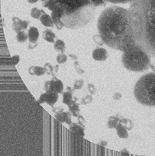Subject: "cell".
<instances>
[{"mask_svg":"<svg viewBox=\"0 0 155 156\" xmlns=\"http://www.w3.org/2000/svg\"><path fill=\"white\" fill-rule=\"evenodd\" d=\"M98 29L104 44L113 49L123 52L136 44L129 9L106 8L99 17Z\"/></svg>","mask_w":155,"mask_h":156,"instance_id":"1","label":"cell"},{"mask_svg":"<svg viewBox=\"0 0 155 156\" xmlns=\"http://www.w3.org/2000/svg\"><path fill=\"white\" fill-rule=\"evenodd\" d=\"M129 11L136 44L155 59V0H133Z\"/></svg>","mask_w":155,"mask_h":156,"instance_id":"2","label":"cell"},{"mask_svg":"<svg viewBox=\"0 0 155 156\" xmlns=\"http://www.w3.org/2000/svg\"><path fill=\"white\" fill-rule=\"evenodd\" d=\"M64 5L65 14L61 18L65 27L78 29L89 24L95 16V6L90 0H57Z\"/></svg>","mask_w":155,"mask_h":156,"instance_id":"3","label":"cell"},{"mask_svg":"<svg viewBox=\"0 0 155 156\" xmlns=\"http://www.w3.org/2000/svg\"><path fill=\"white\" fill-rule=\"evenodd\" d=\"M122 62L124 67L135 72L147 70L151 65V56L137 44L123 52Z\"/></svg>","mask_w":155,"mask_h":156,"instance_id":"4","label":"cell"},{"mask_svg":"<svg viewBox=\"0 0 155 156\" xmlns=\"http://www.w3.org/2000/svg\"><path fill=\"white\" fill-rule=\"evenodd\" d=\"M134 96L142 105L155 106V73L142 76L134 87Z\"/></svg>","mask_w":155,"mask_h":156,"instance_id":"5","label":"cell"},{"mask_svg":"<svg viewBox=\"0 0 155 156\" xmlns=\"http://www.w3.org/2000/svg\"><path fill=\"white\" fill-rule=\"evenodd\" d=\"M65 14V8L64 5L60 3H57L54 9L52 11L51 17L54 24L58 30H61L65 26V24L61 21V18Z\"/></svg>","mask_w":155,"mask_h":156,"instance_id":"6","label":"cell"},{"mask_svg":"<svg viewBox=\"0 0 155 156\" xmlns=\"http://www.w3.org/2000/svg\"><path fill=\"white\" fill-rule=\"evenodd\" d=\"M46 92H57L58 94H63L64 85L62 81L56 76H53L51 80L46 81L44 84Z\"/></svg>","mask_w":155,"mask_h":156,"instance_id":"7","label":"cell"},{"mask_svg":"<svg viewBox=\"0 0 155 156\" xmlns=\"http://www.w3.org/2000/svg\"><path fill=\"white\" fill-rule=\"evenodd\" d=\"M53 112L55 114V118L57 119L60 122H66L68 125L72 123L71 121V113L68 112H64L63 108H53Z\"/></svg>","mask_w":155,"mask_h":156,"instance_id":"8","label":"cell"},{"mask_svg":"<svg viewBox=\"0 0 155 156\" xmlns=\"http://www.w3.org/2000/svg\"><path fill=\"white\" fill-rule=\"evenodd\" d=\"M12 29L15 33H18L22 30H26L29 24H30L29 21H24L17 17L13 16L12 18Z\"/></svg>","mask_w":155,"mask_h":156,"instance_id":"9","label":"cell"},{"mask_svg":"<svg viewBox=\"0 0 155 156\" xmlns=\"http://www.w3.org/2000/svg\"><path fill=\"white\" fill-rule=\"evenodd\" d=\"M108 57V52L104 48H97L92 52V58L96 61H105Z\"/></svg>","mask_w":155,"mask_h":156,"instance_id":"10","label":"cell"},{"mask_svg":"<svg viewBox=\"0 0 155 156\" xmlns=\"http://www.w3.org/2000/svg\"><path fill=\"white\" fill-rule=\"evenodd\" d=\"M45 102L53 108V105L57 102L58 100V93L57 92H46L43 93Z\"/></svg>","mask_w":155,"mask_h":156,"instance_id":"11","label":"cell"},{"mask_svg":"<svg viewBox=\"0 0 155 156\" xmlns=\"http://www.w3.org/2000/svg\"><path fill=\"white\" fill-rule=\"evenodd\" d=\"M78 100V98H77L76 97H73V100L68 105L69 111L71 113L72 115L74 117H76V118L78 117L80 112V104L77 103Z\"/></svg>","mask_w":155,"mask_h":156,"instance_id":"12","label":"cell"},{"mask_svg":"<svg viewBox=\"0 0 155 156\" xmlns=\"http://www.w3.org/2000/svg\"><path fill=\"white\" fill-rule=\"evenodd\" d=\"M70 129L76 134L77 136H78L81 137H84L85 136L84 133V128L81 126L80 124L76 122H72L70 125H69Z\"/></svg>","mask_w":155,"mask_h":156,"instance_id":"13","label":"cell"},{"mask_svg":"<svg viewBox=\"0 0 155 156\" xmlns=\"http://www.w3.org/2000/svg\"><path fill=\"white\" fill-rule=\"evenodd\" d=\"M28 36L29 42H37L38 39L39 37V33L38 29L36 27L31 26L28 30Z\"/></svg>","mask_w":155,"mask_h":156,"instance_id":"14","label":"cell"},{"mask_svg":"<svg viewBox=\"0 0 155 156\" xmlns=\"http://www.w3.org/2000/svg\"><path fill=\"white\" fill-rule=\"evenodd\" d=\"M123 117L120 115H116L115 116H112L108 118L107 122V127L109 129H115L119 123L120 122L121 119Z\"/></svg>","mask_w":155,"mask_h":156,"instance_id":"15","label":"cell"},{"mask_svg":"<svg viewBox=\"0 0 155 156\" xmlns=\"http://www.w3.org/2000/svg\"><path fill=\"white\" fill-rule=\"evenodd\" d=\"M29 73L31 75L40 76L46 73V70L44 67L39 66H31L29 68Z\"/></svg>","mask_w":155,"mask_h":156,"instance_id":"16","label":"cell"},{"mask_svg":"<svg viewBox=\"0 0 155 156\" xmlns=\"http://www.w3.org/2000/svg\"><path fill=\"white\" fill-rule=\"evenodd\" d=\"M44 68L46 70V73L49 75H52V77L55 76L59 69V66H52L50 63H45L44 64Z\"/></svg>","mask_w":155,"mask_h":156,"instance_id":"17","label":"cell"},{"mask_svg":"<svg viewBox=\"0 0 155 156\" xmlns=\"http://www.w3.org/2000/svg\"><path fill=\"white\" fill-rule=\"evenodd\" d=\"M40 21L41 23L45 27H54V23L52 21V17L47 14L45 13L42 14L41 18H40Z\"/></svg>","mask_w":155,"mask_h":156,"instance_id":"18","label":"cell"},{"mask_svg":"<svg viewBox=\"0 0 155 156\" xmlns=\"http://www.w3.org/2000/svg\"><path fill=\"white\" fill-rule=\"evenodd\" d=\"M42 37L46 41H47L50 43H55V38H57L56 34L53 33L50 29L45 30L42 33Z\"/></svg>","mask_w":155,"mask_h":156,"instance_id":"19","label":"cell"},{"mask_svg":"<svg viewBox=\"0 0 155 156\" xmlns=\"http://www.w3.org/2000/svg\"><path fill=\"white\" fill-rule=\"evenodd\" d=\"M115 129L117 131V134L119 137L122 139H127L129 137L128 130L122 125V124L120 122L119 123Z\"/></svg>","mask_w":155,"mask_h":156,"instance_id":"20","label":"cell"},{"mask_svg":"<svg viewBox=\"0 0 155 156\" xmlns=\"http://www.w3.org/2000/svg\"><path fill=\"white\" fill-rule=\"evenodd\" d=\"M54 49L57 52L64 54L65 51V43L64 41L58 39L54 43Z\"/></svg>","mask_w":155,"mask_h":156,"instance_id":"21","label":"cell"},{"mask_svg":"<svg viewBox=\"0 0 155 156\" xmlns=\"http://www.w3.org/2000/svg\"><path fill=\"white\" fill-rule=\"evenodd\" d=\"M45 11L42 9H39L37 8H33L32 9H31L30 11V15L33 18L37 19V20H40L41 18L42 15L45 14Z\"/></svg>","mask_w":155,"mask_h":156,"instance_id":"22","label":"cell"},{"mask_svg":"<svg viewBox=\"0 0 155 156\" xmlns=\"http://www.w3.org/2000/svg\"><path fill=\"white\" fill-rule=\"evenodd\" d=\"M28 38H29L28 33L26 32L25 30H22L21 31H20V32L17 33L16 40L18 41V42L20 43L25 42Z\"/></svg>","mask_w":155,"mask_h":156,"instance_id":"23","label":"cell"},{"mask_svg":"<svg viewBox=\"0 0 155 156\" xmlns=\"http://www.w3.org/2000/svg\"><path fill=\"white\" fill-rule=\"evenodd\" d=\"M62 95H63V103L68 106L73 100V94L70 92L67 91L65 92H64Z\"/></svg>","mask_w":155,"mask_h":156,"instance_id":"24","label":"cell"},{"mask_svg":"<svg viewBox=\"0 0 155 156\" xmlns=\"http://www.w3.org/2000/svg\"><path fill=\"white\" fill-rule=\"evenodd\" d=\"M120 122L122 124V125L125 127L128 131H130L132 129L133 125L132 121L127 118H122L120 120Z\"/></svg>","mask_w":155,"mask_h":156,"instance_id":"25","label":"cell"},{"mask_svg":"<svg viewBox=\"0 0 155 156\" xmlns=\"http://www.w3.org/2000/svg\"><path fill=\"white\" fill-rule=\"evenodd\" d=\"M57 5V0H48V1L42 2V6L44 8H48L50 11H53Z\"/></svg>","mask_w":155,"mask_h":156,"instance_id":"26","label":"cell"},{"mask_svg":"<svg viewBox=\"0 0 155 156\" xmlns=\"http://www.w3.org/2000/svg\"><path fill=\"white\" fill-rule=\"evenodd\" d=\"M67 61V55L62 54V53H60L57 57V63L59 64H64Z\"/></svg>","mask_w":155,"mask_h":156,"instance_id":"27","label":"cell"},{"mask_svg":"<svg viewBox=\"0 0 155 156\" xmlns=\"http://www.w3.org/2000/svg\"><path fill=\"white\" fill-rule=\"evenodd\" d=\"M84 84V82L83 79H80V80H76L73 84V88L74 89L76 90H80L83 88V85Z\"/></svg>","mask_w":155,"mask_h":156,"instance_id":"28","label":"cell"},{"mask_svg":"<svg viewBox=\"0 0 155 156\" xmlns=\"http://www.w3.org/2000/svg\"><path fill=\"white\" fill-rule=\"evenodd\" d=\"M74 68L76 72L78 73L81 75V74H84L85 73L84 70L81 67V66H80V65L79 64V62H78L77 60H75L74 62Z\"/></svg>","mask_w":155,"mask_h":156,"instance_id":"29","label":"cell"},{"mask_svg":"<svg viewBox=\"0 0 155 156\" xmlns=\"http://www.w3.org/2000/svg\"><path fill=\"white\" fill-rule=\"evenodd\" d=\"M91 2L96 6H104L106 5L107 2L105 0H90Z\"/></svg>","mask_w":155,"mask_h":156,"instance_id":"30","label":"cell"},{"mask_svg":"<svg viewBox=\"0 0 155 156\" xmlns=\"http://www.w3.org/2000/svg\"><path fill=\"white\" fill-rule=\"evenodd\" d=\"M106 2L111 3L114 4H118V3H132L133 0H105Z\"/></svg>","mask_w":155,"mask_h":156,"instance_id":"31","label":"cell"},{"mask_svg":"<svg viewBox=\"0 0 155 156\" xmlns=\"http://www.w3.org/2000/svg\"><path fill=\"white\" fill-rule=\"evenodd\" d=\"M92 100H93V98L91 95H87L86 97L82 98V100L81 101V105H85L91 103L92 101Z\"/></svg>","mask_w":155,"mask_h":156,"instance_id":"32","label":"cell"},{"mask_svg":"<svg viewBox=\"0 0 155 156\" xmlns=\"http://www.w3.org/2000/svg\"><path fill=\"white\" fill-rule=\"evenodd\" d=\"M92 39L96 43H97L99 45L101 46L104 44L102 37H101V36L99 34V35H95L94 36L92 37Z\"/></svg>","mask_w":155,"mask_h":156,"instance_id":"33","label":"cell"},{"mask_svg":"<svg viewBox=\"0 0 155 156\" xmlns=\"http://www.w3.org/2000/svg\"><path fill=\"white\" fill-rule=\"evenodd\" d=\"M88 89L89 92L91 93V95H94L96 92V90L95 85L92 83L88 84Z\"/></svg>","mask_w":155,"mask_h":156,"instance_id":"34","label":"cell"},{"mask_svg":"<svg viewBox=\"0 0 155 156\" xmlns=\"http://www.w3.org/2000/svg\"><path fill=\"white\" fill-rule=\"evenodd\" d=\"M78 124H80L81 126L85 128V124H86V120L82 115H79L78 117Z\"/></svg>","mask_w":155,"mask_h":156,"instance_id":"35","label":"cell"},{"mask_svg":"<svg viewBox=\"0 0 155 156\" xmlns=\"http://www.w3.org/2000/svg\"><path fill=\"white\" fill-rule=\"evenodd\" d=\"M12 61L14 62V64L17 65L19 63V62L20 60V57L18 55H14V56L12 57Z\"/></svg>","mask_w":155,"mask_h":156,"instance_id":"36","label":"cell"},{"mask_svg":"<svg viewBox=\"0 0 155 156\" xmlns=\"http://www.w3.org/2000/svg\"><path fill=\"white\" fill-rule=\"evenodd\" d=\"M122 94L120 93H119V92H117L115 93V94L113 95V99L114 100H115V101H119L120 100H121L122 98Z\"/></svg>","mask_w":155,"mask_h":156,"instance_id":"37","label":"cell"},{"mask_svg":"<svg viewBox=\"0 0 155 156\" xmlns=\"http://www.w3.org/2000/svg\"><path fill=\"white\" fill-rule=\"evenodd\" d=\"M38 43L37 42H36V43H32V42H29V46H28V48L29 49H34V48H36L37 45Z\"/></svg>","mask_w":155,"mask_h":156,"instance_id":"38","label":"cell"},{"mask_svg":"<svg viewBox=\"0 0 155 156\" xmlns=\"http://www.w3.org/2000/svg\"><path fill=\"white\" fill-rule=\"evenodd\" d=\"M67 90L68 91L70 92L71 93H72V94H73V93L74 92V90H75L74 89V88H71L70 87L67 86Z\"/></svg>","mask_w":155,"mask_h":156,"instance_id":"39","label":"cell"},{"mask_svg":"<svg viewBox=\"0 0 155 156\" xmlns=\"http://www.w3.org/2000/svg\"><path fill=\"white\" fill-rule=\"evenodd\" d=\"M68 56H69L71 59H73V60H76L78 59V58H77L76 55H74V54H69V55H68Z\"/></svg>","mask_w":155,"mask_h":156,"instance_id":"40","label":"cell"},{"mask_svg":"<svg viewBox=\"0 0 155 156\" xmlns=\"http://www.w3.org/2000/svg\"><path fill=\"white\" fill-rule=\"evenodd\" d=\"M28 2L29 3H31V4H33V3H37L39 0H27Z\"/></svg>","mask_w":155,"mask_h":156,"instance_id":"41","label":"cell"},{"mask_svg":"<svg viewBox=\"0 0 155 156\" xmlns=\"http://www.w3.org/2000/svg\"><path fill=\"white\" fill-rule=\"evenodd\" d=\"M100 144H101V146H107V142H105V141H102V142L100 143Z\"/></svg>","mask_w":155,"mask_h":156,"instance_id":"42","label":"cell"},{"mask_svg":"<svg viewBox=\"0 0 155 156\" xmlns=\"http://www.w3.org/2000/svg\"><path fill=\"white\" fill-rule=\"evenodd\" d=\"M40 1H41L42 2H46V1H48V0H40Z\"/></svg>","mask_w":155,"mask_h":156,"instance_id":"43","label":"cell"}]
</instances>
